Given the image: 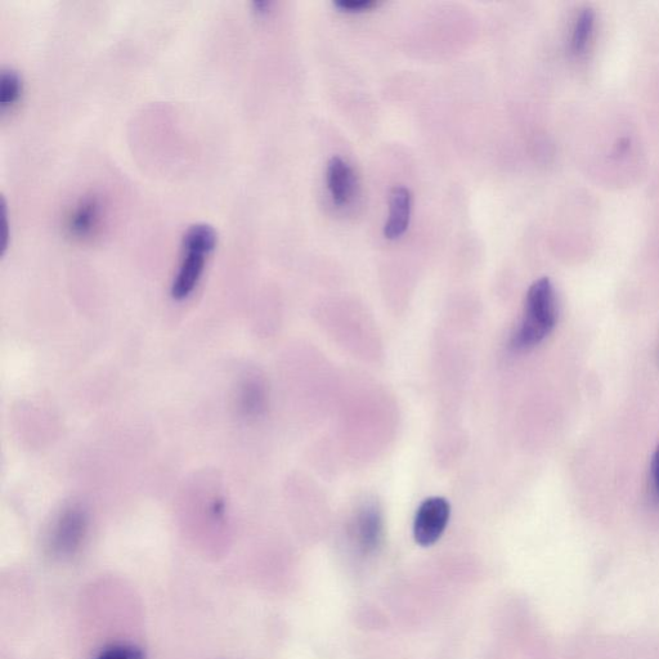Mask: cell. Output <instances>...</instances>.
<instances>
[{
	"instance_id": "1",
	"label": "cell",
	"mask_w": 659,
	"mask_h": 659,
	"mask_svg": "<svg viewBox=\"0 0 659 659\" xmlns=\"http://www.w3.org/2000/svg\"><path fill=\"white\" fill-rule=\"evenodd\" d=\"M558 320L557 297L548 277H542L531 285L526 298L522 322L511 338V348L528 351L544 342L554 330Z\"/></svg>"
},
{
	"instance_id": "2",
	"label": "cell",
	"mask_w": 659,
	"mask_h": 659,
	"mask_svg": "<svg viewBox=\"0 0 659 659\" xmlns=\"http://www.w3.org/2000/svg\"><path fill=\"white\" fill-rule=\"evenodd\" d=\"M217 245V232L210 224L196 223L182 237V255L172 282V297L187 299L203 279L206 262Z\"/></svg>"
},
{
	"instance_id": "3",
	"label": "cell",
	"mask_w": 659,
	"mask_h": 659,
	"mask_svg": "<svg viewBox=\"0 0 659 659\" xmlns=\"http://www.w3.org/2000/svg\"><path fill=\"white\" fill-rule=\"evenodd\" d=\"M88 532V517L79 508L66 510L52 528L48 540V550L53 557L66 559L74 557L82 548Z\"/></svg>"
},
{
	"instance_id": "4",
	"label": "cell",
	"mask_w": 659,
	"mask_h": 659,
	"mask_svg": "<svg viewBox=\"0 0 659 659\" xmlns=\"http://www.w3.org/2000/svg\"><path fill=\"white\" fill-rule=\"evenodd\" d=\"M105 206L100 196L91 194L80 197L65 218L67 235L75 240H91L101 231Z\"/></svg>"
},
{
	"instance_id": "5",
	"label": "cell",
	"mask_w": 659,
	"mask_h": 659,
	"mask_svg": "<svg viewBox=\"0 0 659 659\" xmlns=\"http://www.w3.org/2000/svg\"><path fill=\"white\" fill-rule=\"evenodd\" d=\"M450 514V502L443 497H429L425 500L415 515V541L421 546L436 544L446 531Z\"/></svg>"
},
{
	"instance_id": "6",
	"label": "cell",
	"mask_w": 659,
	"mask_h": 659,
	"mask_svg": "<svg viewBox=\"0 0 659 659\" xmlns=\"http://www.w3.org/2000/svg\"><path fill=\"white\" fill-rule=\"evenodd\" d=\"M326 185L331 199L338 206L351 204L357 194L356 174L351 165L340 156H334L327 163Z\"/></svg>"
},
{
	"instance_id": "7",
	"label": "cell",
	"mask_w": 659,
	"mask_h": 659,
	"mask_svg": "<svg viewBox=\"0 0 659 659\" xmlns=\"http://www.w3.org/2000/svg\"><path fill=\"white\" fill-rule=\"evenodd\" d=\"M354 531L363 553H374L383 540L384 522L381 511L375 504H366L358 511Z\"/></svg>"
},
{
	"instance_id": "8",
	"label": "cell",
	"mask_w": 659,
	"mask_h": 659,
	"mask_svg": "<svg viewBox=\"0 0 659 659\" xmlns=\"http://www.w3.org/2000/svg\"><path fill=\"white\" fill-rule=\"evenodd\" d=\"M412 196L409 188L396 186L390 191L389 214L384 226V235L390 240L398 239L409 228Z\"/></svg>"
},
{
	"instance_id": "9",
	"label": "cell",
	"mask_w": 659,
	"mask_h": 659,
	"mask_svg": "<svg viewBox=\"0 0 659 659\" xmlns=\"http://www.w3.org/2000/svg\"><path fill=\"white\" fill-rule=\"evenodd\" d=\"M24 93V80L19 71L7 67L0 75V110L2 114L12 111L20 102Z\"/></svg>"
},
{
	"instance_id": "10",
	"label": "cell",
	"mask_w": 659,
	"mask_h": 659,
	"mask_svg": "<svg viewBox=\"0 0 659 659\" xmlns=\"http://www.w3.org/2000/svg\"><path fill=\"white\" fill-rule=\"evenodd\" d=\"M595 22V12L591 7H584L573 22L571 31V49L572 52L580 53L584 51L586 44L589 43L591 34H593Z\"/></svg>"
},
{
	"instance_id": "11",
	"label": "cell",
	"mask_w": 659,
	"mask_h": 659,
	"mask_svg": "<svg viewBox=\"0 0 659 659\" xmlns=\"http://www.w3.org/2000/svg\"><path fill=\"white\" fill-rule=\"evenodd\" d=\"M266 406V392L257 381H248L240 393V409L246 416L259 415Z\"/></svg>"
},
{
	"instance_id": "12",
	"label": "cell",
	"mask_w": 659,
	"mask_h": 659,
	"mask_svg": "<svg viewBox=\"0 0 659 659\" xmlns=\"http://www.w3.org/2000/svg\"><path fill=\"white\" fill-rule=\"evenodd\" d=\"M145 652L134 644L118 643L107 645L93 659H145Z\"/></svg>"
},
{
	"instance_id": "13",
	"label": "cell",
	"mask_w": 659,
	"mask_h": 659,
	"mask_svg": "<svg viewBox=\"0 0 659 659\" xmlns=\"http://www.w3.org/2000/svg\"><path fill=\"white\" fill-rule=\"evenodd\" d=\"M335 7L344 12H365L378 6V0H336Z\"/></svg>"
},
{
	"instance_id": "14",
	"label": "cell",
	"mask_w": 659,
	"mask_h": 659,
	"mask_svg": "<svg viewBox=\"0 0 659 659\" xmlns=\"http://www.w3.org/2000/svg\"><path fill=\"white\" fill-rule=\"evenodd\" d=\"M650 479H652V488L654 499L659 504V445L654 451L652 464H650Z\"/></svg>"
},
{
	"instance_id": "15",
	"label": "cell",
	"mask_w": 659,
	"mask_h": 659,
	"mask_svg": "<svg viewBox=\"0 0 659 659\" xmlns=\"http://www.w3.org/2000/svg\"><path fill=\"white\" fill-rule=\"evenodd\" d=\"M253 6L255 12H258L260 13V15H263V13H267L268 11H270L272 3L267 2V0H257V2L253 3Z\"/></svg>"
}]
</instances>
